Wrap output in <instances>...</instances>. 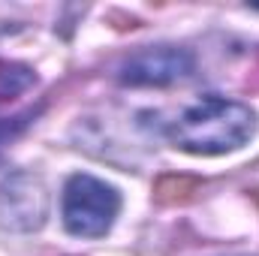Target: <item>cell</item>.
I'll use <instances>...</instances> for the list:
<instances>
[{"label": "cell", "mask_w": 259, "mask_h": 256, "mask_svg": "<svg viewBox=\"0 0 259 256\" xmlns=\"http://www.w3.org/2000/svg\"><path fill=\"white\" fill-rule=\"evenodd\" d=\"M256 130V118L244 103L223 97H202L169 130L175 148L187 154H226L241 148Z\"/></svg>", "instance_id": "6da1fadb"}, {"label": "cell", "mask_w": 259, "mask_h": 256, "mask_svg": "<svg viewBox=\"0 0 259 256\" xmlns=\"http://www.w3.org/2000/svg\"><path fill=\"white\" fill-rule=\"evenodd\" d=\"M118 211H121V196L106 181H97L91 175H72L66 181L61 202L66 232L81 238H100L112 229Z\"/></svg>", "instance_id": "7a4b0ae2"}, {"label": "cell", "mask_w": 259, "mask_h": 256, "mask_svg": "<svg viewBox=\"0 0 259 256\" xmlns=\"http://www.w3.org/2000/svg\"><path fill=\"white\" fill-rule=\"evenodd\" d=\"M49 193L39 175L12 172L0 184V226L12 232H33L46 223Z\"/></svg>", "instance_id": "3957f363"}, {"label": "cell", "mask_w": 259, "mask_h": 256, "mask_svg": "<svg viewBox=\"0 0 259 256\" xmlns=\"http://www.w3.org/2000/svg\"><path fill=\"white\" fill-rule=\"evenodd\" d=\"M193 55L178 46H151L130 55L118 69L121 84L130 88H166L193 72Z\"/></svg>", "instance_id": "277c9868"}, {"label": "cell", "mask_w": 259, "mask_h": 256, "mask_svg": "<svg viewBox=\"0 0 259 256\" xmlns=\"http://www.w3.org/2000/svg\"><path fill=\"white\" fill-rule=\"evenodd\" d=\"M202 193V178L196 175H160L154 181V202L163 208L187 205Z\"/></svg>", "instance_id": "5b68a950"}, {"label": "cell", "mask_w": 259, "mask_h": 256, "mask_svg": "<svg viewBox=\"0 0 259 256\" xmlns=\"http://www.w3.org/2000/svg\"><path fill=\"white\" fill-rule=\"evenodd\" d=\"M33 81H36V75H33L30 66L0 61V106L9 103V100H15L18 94H24Z\"/></svg>", "instance_id": "8992f818"}, {"label": "cell", "mask_w": 259, "mask_h": 256, "mask_svg": "<svg viewBox=\"0 0 259 256\" xmlns=\"http://www.w3.org/2000/svg\"><path fill=\"white\" fill-rule=\"evenodd\" d=\"M250 196H253V202H256V205H259V187H256V190H253V193H250Z\"/></svg>", "instance_id": "52a82bcc"}]
</instances>
